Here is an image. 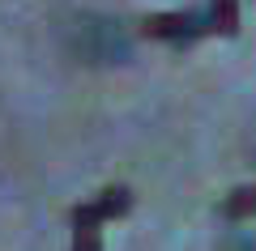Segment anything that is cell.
I'll use <instances>...</instances> for the list:
<instances>
[{
  "label": "cell",
  "instance_id": "5",
  "mask_svg": "<svg viewBox=\"0 0 256 251\" xmlns=\"http://www.w3.org/2000/svg\"><path fill=\"white\" fill-rule=\"evenodd\" d=\"M210 21H214V34H235L239 30V0H210Z\"/></svg>",
  "mask_w": 256,
  "mask_h": 251
},
{
  "label": "cell",
  "instance_id": "6",
  "mask_svg": "<svg viewBox=\"0 0 256 251\" xmlns=\"http://www.w3.org/2000/svg\"><path fill=\"white\" fill-rule=\"evenodd\" d=\"M102 222H73V251H102Z\"/></svg>",
  "mask_w": 256,
  "mask_h": 251
},
{
  "label": "cell",
  "instance_id": "3",
  "mask_svg": "<svg viewBox=\"0 0 256 251\" xmlns=\"http://www.w3.org/2000/svg\"><path fill=\"white\" fill-rule=\"evenodd\" d=\"M218 213L226 217V222H252V217H256V188L226 192V200L218 205Z\"/></svg>",
  "mask_w": 256,
  "mask_h": 251
},
{
  "label": "cell",
  "instance_id": "2",
  "mask_svg": "<svg viewBox=\"0 0 256 251\" xmlns=\"http://www.w3.org/2000/svg\"><path fill=\"white\" fill-rule=\"evenodd\" d=\"M214 30V21L205 17V13H154V17H146V34L150 38H162V43H180V47H188V43H196L201 34H210Z\"/></svg>",
  "mask_w": 256,
  "mask_h": 251
},
{
  "label": "cell",
  "instance_id": "4",
  "mask_svg": "<svg viewBox=\"0 0 256 251\" xmlns=\"http://www.w3.org/2000/svg\"><path fill=\"white\" fill-rule=\"evenodd\" d=\"M94 205V213L102 217V222H116V217H124L128 209H132V192L128 188H107V192H98V200H90Z\"/></svg>",
  "mask_w": 256,
  "mask_h": 251
},
{
  "label": "cell",
  "instance_id": "7",
  "mask_svg": "<svg viewBox=\"0 0 256 251\" xmlns=\"http://www.w3.org/2000/svg\"><path fill=\"white\" fill-rule=\"evenodd\" d=\"M222 251H256V239H248V234H235V239L222 243Z\"/></svg>",
  "mask_w": 256,
  "mask_h": 251
},
{
  "label": "cell",
  "instance_id": "1",
  "mask_svg": "<svg viewBox=\"0 0 256 251\" xmlns=\"http://www.w3.org/2000/svg\"><path fill=\"white\" fill-rule=\"evenodd\" d=\"M73 47L90 64H120L128 55V38L120 30V21H107V17H82L73 30Z\"/></svg>",
  "mask_w": 256,
  "mask_h": 251
}]
</instances>
